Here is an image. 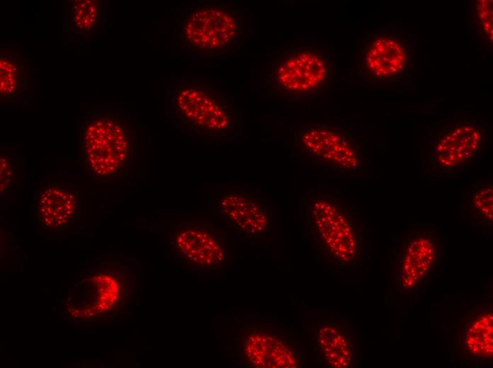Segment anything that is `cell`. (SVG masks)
Returning a JSON list of instances; mask_svg holds the SVG:
<instances>
[{
    "label": "cell",
    "instance_id": "obj_1",
    "mask_svg": "<svg viewBox=\"0 0 493 368\" xmlns=\"http://www.w3.org/2000/svg\"><path fill=\"white\" fill-rule=\"evenodd\" d=\"M301 217L306 237L323 263L339 270L363 263V221L341 197L310 192L302 203Z\"/></svg>",
    "mask_w": 493,
    "mask_h": 368
},
{
    "label": "cell",
    "instance_id": "obj_2",
    "mask_svg": "<svg viewBox=\"0 0 493 368\" xmlns=\"http://www.w3.org/2000/svg\"><path fill=\"white\" fill-rule=\"evenodd\" d=\"M79 155L88 176L116 181L132 166L137 140L132 122L121 113L102 110L80 122Z\"/></svg>",
    "mask_w": 493,
    "mask_h": 368
},
{
    "label": "cell",
    "instance_id": "obj_3",
    "mask_svg": "<svg viewBox=\"0 0 493 368\" xmlns=\"http://www.w3.org/2000/svg\"><path fill=\"white\" fill-rule=\"evenodd\" d=\"M174 120L199 137L226 140L237 132L239 111L225 94L202 79H184L170 88Z\"/></svg>",
    "mask_w": 493,
    "mask_h": 368
},
{
    "label": "cell",
    "instance_id": "obj_4",
    "mask_svg": "<svg viewBox=\"0 0 493 368\" xmlns=\"http://www.w3.org/2000/svg\"><path fill=\"white\" fill-rule=\"evenodd\" d=\"M332 74L331 57L319 45L293 42L273 59L268 88L285 103L312 102L327 95Z\"/></svg>",
    "mask_w": 493,
    "mask_h": 368
},
{
    "label": "cell",
    "instance_id": "obj_5",
    "mask_svg": "<svg viewBox=\"0 0 493 368\" xmlns=\"http://www.w3.org/2000/svg\"><path fill=\"white\" fill-rule=\"evenodd\" d=\"M244 13L222 4H194L180 13L174 38L180 49L210 57L236 48L244 37Z\"/></svg>",
    "mask_w": 493,
    "mask_h": 368
},
{
    "label": "cell",
    "instance_id": "obj_6",
    "mask_svg": "<svg viewBox=\"0 0 493 368\" xmlns=\"http://www.w3.org/2000/svg\"><path fill=\"white\" fill-rule=\"evenodd\" d=\"M443 232L435 224H414L393 247L392 281L400 295L420 292L440 270L444 257Z\"/></svg>",
    "mask_w": 493,
    "mask_h": 368
},
{
    "label": "cell",
    "instance_id": "obj_7",
    "mask_svg": "<svg viewBox=\"0 0 493 368\" xmlns=\"http://www.w3.org/2000/svg\"><path fill=\"white\" fill-rule=\"evenodd\" d=\"M295 148L306 161L334 173H363V142L342 124L306 122L296 133Z\"/></svg>",
    "mask_w": 493,
    "mask_h": 368
},
{
    "label": "cell",
    "instance_id": "obj_8",
    "mask_svg": "<svg viewBox=\"0 0 493 368\" xmlns=\"http://www.w3.org/2000/svg\"><path fill=\"white\" fill-rule=\"evenodd\" d=\"M86 278L80 280L72 294L76 301L71 303L70 311L76 317L90 318L96 315L118 318L125 314L135 288V276L123 261H103L91 269ZM70 312V313H72Z\"/></svg>",
    "mask_w": 493,
    "mask_h": 368
},
{
    "label": "cell",
    "instance_id": "obj_9",
    "mask_svg": "<svg viewBox=\"0 0 493 368\" xmlns=\"http://www.w3.org/2000/svg\"><path fill=\"white\" fill-rule=\"evenodd\" d=\"M239 362L249 367L302 368L305 353L277 326L261 321H239L232 338Z\"/></svg>",
    "mask_w": 493,
    "mask_h": 368
},
{
    "label": "cell",
    "instance_id": "obj_10",
    "mask_svg": "<svg viewBox=\"0 0 493 368\" xmlns=\"http://www.w3.org/2000/svg\"><path fill=\"white\" fill-rule=\"evenodd\" d=\"M169 253L181 268L192 273L219 269L229 258L226 240L209 219H179L171 226L167 241Z\"/></svg>",
    "mask_w": 493,
    "mask_h": 368
},
{
    "label": "cell",
    "instance_id": "obj_11",
    "mask_svg": "<svg viewBox=\"0 0 493 368\" xmlns=\"http://www.w3.org/2000/svg\"><path fill=\"white\" fill-rule=\"evenodd\" d=\"M489 135L487 127L478 121L446 123L434 135L429 146V171L443 174L468 167L487 151Z\"/></svg>",
    "mask_w": 493,
    "mask_h": 368
},
{
    "label": "cell",
    "instance_id": "obj_12",
    "mask_svg": "<svg viewBox=\"0 0 493 368\" xmlns=\"http://www.w3.org/2000/svg\"><path fill=\"white\" fill-rule=\"evenodd\" d=\"M412 52L404 36L378 31L363 45L359 70L367 82L401 81L411 65Z\"/></svg>",
    "mask_w": 493,
    "mask_h": 368
},
{
    "label": "cell",
    "instance_id": "obj_13",
    "mask_svg": "<svg viewBox=\"0 0 493 368\" xmlns=\"http://www.w3.org/2000/svg\"><path fill=\"white\" fill-rule=\"evenodd\" d=\"M456 325L453 353L464 363L488 365L493 360V306L473 301Z\"/></svg>",
    "mask_w": 493,
    "mask_h": 368
},
{
    "label": "cell",
    "instance_id": "obj_14",
    "mask_svg": "<svg viewBox=\"0 0 493 368\" xmlns=\"http://www.w3.org/2000/svg\"><path fill=\"white\" fill-rule=\"evenodd\" d=\"M353 334L350 318L319 320L310 331L317 361L325 367H354L356 347Z\"/></svg>",
    "mask_w": 493,
    "mask_h": 368
},
{
    "label": "cell",
    "instance_id": "obj_15",
    "mask_svg": "<svg viewBox=\"0 0 493 368\" xmlns=\"http://www.w3.org/2000/svg\"><path fill=\"white\" fill-rule=\"evenodd\" d=\"M215 211L247 238L263 237L271 229L269 209L251 192L242 189L219 193Z\"/></svg>",
    "mask_w": 493,
    "mask_h": 368
},
{
    "label": "cell",
    "instance_id": "obj_16",
    "mask_svg": "<svg viewBox=\"0 0 493 368\" xmlns=\"http://www.w3.org/2000/svg\"><path fill=\"white\" fill-rule=\"evenodd\" d=\"M81 203L80 193L75 187L63 183H50L35 193L34 217L42 228H66L79 217Z\"/></svg>",
    "mask_w": 493,
    "mask_h": 368
},
{
    "label": "cell",
    "instance_id": "obj_17",
    "mask_svg": "<svg viewBox=\"0 0 493 368\" xmlns=\"http://www.w3.org/2000/svg\"><path fill=\"white\" fill-rule=\"evenodd\" d=\"M468 216L478 226L492 229L493 183L484 179L476 183L464 200Z\"/></svg>",
    "mask_w": 493,
    "mask_h": 368
},
{
    "label": "cell",
    "instance_id": "obj_18",
    "mask_svg": "<svg viewBox=\"0 0 493 368\" xmlns=\"http://www.w3.org/2000/svg\"><path fill=\"white\" fill-rule=\"evenodd\" d=\"M474 15L477 32L487 43H492V1H477Z\"/></svg>",
    "mask_w": 493,
    "mask_h": 368
},
{
    "label": "cell",
    "instance_id": "obj_19",
    "mask_svg": "<svg viewBox=\"0 0 493 368\" xmlns=\"http://www.w3.org/2000/svg\"><path fill=\"white\" fill-rule=\"evenodd\" d=\"M71 8L72 20L81 30H89L95 23L98 10L93 1H74Z\"/></svg>",
    "mask_w": 493,
    "mask_h": 368
},
{
    "label": "cell",
    "instance_id": "obj_20",
    "mask_svg": "<svg viewBox=\"0 0 493 368\" xmlns=\"http://www.w3.org/2000/svg\"><path fill=\"white\" fill-rule=\"evenodd\" d=\"M19 77L18 64L13 59H1V92L12 93L18 86Z\"/></svg>",
    "mask_w": 493,
    "mask_h": 368
},
{
    "label": "cell",
    "instance_id": "obj_21",
    "mask_svg": "<svg viewBox=\"0 0 493 368\" xmlns=\"http://www.w3.org/2000/svg\"><path fill=\"white\" fill-rule=\"evenodd\" d=\"M8 161L6 160V167L4 162L1 159V190L5 189V185L8 184L9 180L11 178V171L8 165Z\"/></svg>",
    "mask_w": 493,
    "mask_h": 368
}]
</instances>
